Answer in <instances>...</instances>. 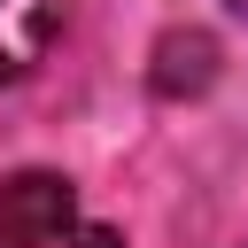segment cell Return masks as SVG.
<instances>
[{
	"mask_svg": "<svg viewBox=\"0 0 248 248\" xmlns=\"http://www.w3.org/2000/svg\"><path fill=\"white\" fill-rule=\"evenodd\" d=\"M78 232V186L62 170H8L0 178V248H54Z\"/></svg>",
	"mask_w": 248,
	"mask_h": 248,
	"instance_id": "6da1fadb",
	"label": "cell"
},
{
	"mask_svg": "<svg viewBox=\"0 0 248 248\" xmlns=\"http://www.w3.org/2000/svg\"><path fill=\"white\" fill-rule=\"evenodd\" d=\"M70 23V0H0V85L31 78Z\"/></svg>",
	"mask_w": 248,
	"mask_h": 248,
	"instance_id": "7a4b0ae2",
	"label": "cell"
},
{
	"mask_svg": "<svg viewBox=\"0 0 248 248\" xmlns=\"http://www.w3.org/2000/svg\"><path fill=\"white\" fill-rule=\"evenodd\" d=\"M70 240H78V248H124V240H116V232H108V225H78V232H70Z\"/></svg>",
	"mask_w": 248,
	"mask_h": 248,
	"instance_id": "3957f363",
	"label": "cell"
},
{
	"mask_svg": "<svg viewBox=\"0 0 248 248\" xmlns=\"http://www.w3.org/2000/svg\"><path fill=\"white\" fill-rule=\"evenodd\" d=\"M225 8H232V16H248V0H225Z\"/></svg>",
	"mask_w": 248,
	"mask_h": 248,
	"instance_id": "277c9868",
	"label": "cell"
}]
</instances>
